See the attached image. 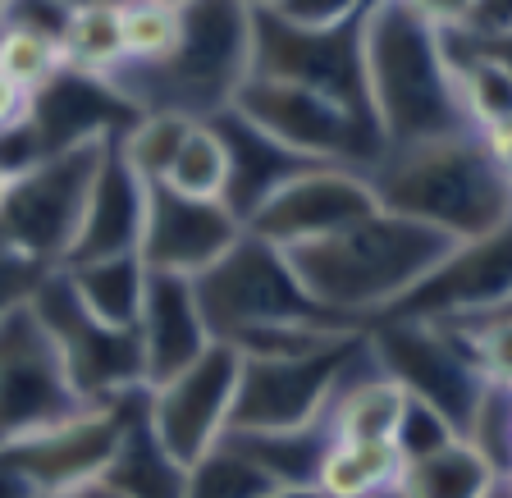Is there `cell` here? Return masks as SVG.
I'll return each instance as SVG.
<instances>
[{"instance_id": "47", "label": "cell", "mask_w": 512, "mask_h": 498, "mask_svg": "<svg viewBox=\"0 0 512 498\" xmlns=\"http://www.w3.org/2000/svg\"><path fill=\"white\" fill-rule=\"evenodd\" d=\"M375 498H394V489H389V494H375Z\"/></svg>"}, {"instance_id": "46", "label": "cell", "mask_w": 512, "mask_h": 498, "mask_svg": "<svg viewBox=\"0 0 512 498\" xmlns=\"http://www.w3.org/2000/svg\"><path fill=\"white\" fill-rule=\"evenodd\" d=\"M165 5H188V0H165Z\"/></svg>"}, {"instance_id": "16", "label": "cell", "mask_w": 512, "mask_h": 498, "mask_svg": "<svg viewBox=\"0 0 512 498\" xmlns=\"http://www.w3.org/2000/svg\"><path fill=\"white\" fill-rule=\"evenodd\" d=\"M238 234H243V224L234 220V211L224 202L183 197V192H170V188H160V183H151L138 256L147 270L197 279L206 265H215L238 243Z\"/></svg>"}, {"instance_id": "23", "label": "cell", "mask_w": 512, "mask_h": 498, "mask_svg": "<svg viewBox=\"0 0 512 498\" xmlns=\"http://www.w3.org/2000/svg\"><path fill=\"white\" fill-rule=\"evenodd\" d=\"M499 485H508V476H499L467 439H448L398 467L394 498H490Z\"/></svg>"}, {"instance_id": "2", "label": "cell", "mask_w": 512, "mask_h": 498, "mask_svg": "<svg viewBox=\"0 0 512 498\" xmlns=\"http://www.w3.org/2000/svg\"><path fill=\"white\" fill-rule=\"evenodd\" d=\"M453 247L458 243L439 229L375 206L362 220L343 224L316 243L288 247L284 256L316 307L348 325H366L394 311Z\"/></svg>"}, {"instance_id": "20", "label": "cell", "mask_w": 512, "mask_h": 498, "mask_svg": "<svg viewBox=\"0 0 512 498\" xmlns=\"http://www.w3.org/2000/svg\"><path fill=\"white\" fill-rule=\"evenodd\" d=\"M147 188L151 183L124 160L119 142H110L101 165H96L92 192H87V206H83V224H78V238L69 247V256H64V265L92 261V256L138 252L142 220H147Z\"/></svg>"}, {"instance_id": "44", "label": "cell", "mask_w": 512, "mask_h": 498, "mask_svg": "<svg viewBox=\"0 0 512 498\" xmlns=\"http://www.w3.org/2000/svg\"><path fill=\"white\" fill-rule=\"evenodd\" d=\"M490 498H508V485H499V489H494V494Z\"/></svg>"}, {"instance_id": "34", "label": "cell", "mask_w": 512, "mask_h": 498, "mask_svg": "<svg viewBox=\"0 0 512 498\" xmlns=\"http://www.w3.org/2000/svg\"><path fill=\"white\" fill-rule=\"evenodd\" d=\"M448 439H458V430L444 421L439 412H430L426 403H416V398H407L403 416H398V430H394V448L403 462H412V457H426L435 453V448H444Z\"/></svg>"}, {"instance_id": "28", "label": "cell", "mask_w": 512, "mask_h": 498, "mask_svg": "<svg viewBox=\"0 0 512 498\" xmlns=\"http://www.w3.org/2000/svg\"><path fill=\"white\" fill-rule=\"evenodd\" d=\"M224 174H229V156H224V142L215 133L211 119H192L183 142L174 147L170 165L160 174V188L183 192V197H206V202H220L224 197Z\"/></svg>"}, {"instance_id": "37", "label": "cell", "mask_w": 512, "mask_h": 498, "mask_svg": "<svg viewBox=\"0 0 512 498\" xmlns=\"http://www.w3.org/2000/svg\"><path fill=\"white\" fill-rule=\"evenodd\" d=\"M64 19H69V0H5L0 5V23L42 32V37H55V42L64 32Z\"/></svg>"}, {"instance_id": "12", "label": "cell", "mask_w": 512, "mask_h": 498, "mask_svg": "<svg viewBox=\"0 0 512 498\" xmlns=\"http://www.w3.org/2000/svg\"><path fill=\"white\" fill-rule=\"evenodd\" d=\"M78 407L87 403L69 384V371L32 302L0 316V448Z\"/></svg>"}, {"instance_id": "3", "label": "cell", "mask_w": 512, "mask_h": 498, "mask_svg": "<svg viewBox=\"0 0 512 498\" xmlns=\"http://www.w3.org/2000/svg\"><path fill=\"white\" fill-rule=\"evenodd\" d=\"M362 92L380 151L471 128L444 37L407 0H371L362 14Z\"/></svg>"}, {"instance_id": "22", "label": "cell", "mask_w": 512, "mask_h": 498, "mask_svg": "<svg viewBox=\"0 0 512 498\" xmlns=\"http://www.w3.org/2000/svg\"><path fill=\"white\" fill-rule=\"evenodd\" d=\"M211 124L224 142V156H229V174H224L220 202L234 211L238 224H243L247 215H252V206L261 202V197H270L284 179H293L298 170L316 165V160H302V156H293V151H284L275 138H266L261 128H252L243 115H234V110H220Z\"/></svg>"}, {"instance_id": "35", "label": "cell", "mask_w": 512, "mask_h": 498, "mask_svg": "<svg viewBox=\"0 0 512 498\" xmlns=\"http://www.w3.org/2000/svg\"><path fill=\"white\" fill-rule=\"evenodd\" d=\"M51 275V265L32 261L28 252L10 243V238H0V316H10V311L28 307L37 284Z\"/></svg>"}, {"instance_id": "18", "label": "cell", "mask_w": 512, "mask_h": 498, "mask_svg": "<svg viewBox=\"0 0 512 498\" xmlns=\"http://www.w3.org/2000/svg\"><path fill=\"white\" fill-rule=\"evenodd\" d=\"M138 348H142V375L147 389L160 380H170L174 371H183L188 361H197L211 348V329H206L197 288L183 275H165V270H147L142 284V307H138Z\"/></svg>"}, {"instance_id": "10", "label": "cell", "mask_w": 512, "mask_h": 498, "mask_svg": "<svg viewBox=\"0 0 512 498\" xmlns=\"http://www.w3.org/2000/svg\"><path fill=\"white\" fill-rule=\"evenodd\" d=\"M32 311L46 325L55 352H60L69 384L87 407H106L119 393L147 389L142 375V348H138V329L128 325H106L74 297V288L64 284L60 270L37 284L32 293Z\"/></svg>"}, {"instance_id": "4", "label": "cell", "mask_w": 512, "mask_h": 498, "mask_svg": "<svg viewBox=\"0 0 512 498\" xmlns=\"http://www.w3.org/2000/svg\"><path fill=\"white\" fill-rule=\"evenodd\" d=\"M192 288H197L211 339L238 348L243 357L307 352L339 334L366 329L316 307L293 275L288 256L252 234H238V243L215 265H206L192 279Z\"/></svg>"}, {"instance_id": "17", "label": "cell", "mask_w": 512, "mask_h": 498, "mask_svg": "<svg viewBox=\"0 0 512 498\" xmlns=\"http://www.w3.org/2000/svg\"><path fill=\"white\" fill-rule=\"evenodd\" d=\"M133 119H138V110L128 106L106 78L69 69V64L51 83L37 87L28 101V128L37 147H42V156L87 138H119Z\"/></svg>"}, {"instance_id": "39", "label": "cell", "mask_w": 512, "mask_h": 498, "mask_svg": "<svg viewBox=\"0 0 512 498\" xmlns=\"http://www.w3.org/2000/svg\"><path fill=\"white\" fill-rule=\"evenodd\" d=\"M0 498H37V489H32L14 467H5V462H0Z\"/></svg>"}, {"instance_id": "38", "label": "cell", "mask_w": 512, "mask_h": 498, "mask_svg": "<svg viewBox=\"0 0 512 498\" xmlns=\"http://www.w3.org/2000/svg\"><path fill=\"white\" fill-rule=\"evenodd\" d=\"M28 101H32V92H23L10 74H0V133L28 119Z\"/></svg>"}, {"instance_id": "15", "label": "cell", "mask_w": 512, "mask_h": 498, "mask_svg": "<svg viewBox=\"0 0 512 498\" xmlns=\"http://www.w3.org/2000/svg\"><path fill=\"white\" fill-rule=\"evenodd\" d=\"M115 439H119L115 403L78 407V412H69V416H60V421L5 444L0 448V462L19 471V476L37 489V498H51V494H69V489L96 485L110 462V453H115Z\"/></svg>"}, {"instance_id": "8", "label": "cell", "mask_w": 512, "mask_h": 498, "mask_svg": "<svg viewBox=\"0 0 512 498\" xmlns=\"http://www.w3.org/2000/svg\"><path fill=\"white\" fill-rule=\"evenodd\" d=\"M366 329H352L339 339L307 352H275V357H243L238 352V389L229 407V430H298L325 416L330 393L339 389ZM224 430V435H229Z\"/></svg>"}, {"instance_id": "42", "label": "cell", "mask_w": 512, "mask_h": 498, "mask_svg": "<svg viewBox=\"0 0 512 498\" xmlns=\"http://www.w3.org/2000/svg\"><path fill=\"white\" fill-rule=\"evenodd\" d=\"M238 5H247V10H270L275 0H238Z\"/></svg>"}, {"instance_id": "1", "label": "cell", "mask_w": 512, "mask_h": 498, "mask_svg": "<svg viewBox=\"0 0 512 498\" xmlns=\"http://www.w3.org/2000/svg\"><path fill=\"white\" fill-rule=\"evenodd\" d=\"M362 174L380 211L439 229L453 243H476L508 229V151L480 138L476 128L384 147Z\"/></svg>"}, {"instance_id": "21", "label": "cell", "mask_w": 512, "mask_h": 498, "mask_svg": "<svg viewBox=\"0 0 512 498\" xmlns=\"http://www.w3.org/2000/svg\"><path fill=\"white\" fill-rule=\"evenodd\" d=\"M115 412H119V439L106 471H101V485L119 498H183L188 467L160 444L156 425L147 416V389L119 393Z\"/></svg>"}, {"instance_id": "30", "label": "cell", "mask_w": 512, "mask_h": 498, "mask_svg": "<svg viewBox=\"0 0 512 498\" xmlns=\"http://www.w3.org/2000/svg\"><path fill=\"white\" fill-rule=\"evenodd\" d=\"M119 32H124L128 64H156L174 55L183 37V5L165 0H119Z\"/></svg>"}, {"instance_id": "43", "label": "cell", "mask_w": 512, "mask_h": 498, "mask_svg": "<svg viewBox=\"0 0 512 498\" xmlns=\"http://www.w3.org/2000/svg\"><path fill=\"white\" fill-rule=\"evenodd\" d=\"M5 188H10V170L0 165V197H5Z\"/></svg>"}, {"instance_id": "45", "label": "cell", "mask_w": 512, "mask_h": 498, "mask_svg": "<svg viewBox=\"0 0 512 498\" xmlns=\"http://www.w3.org/2000/svg\"><path fill=\"white\" fill-rule=\"evenodd\" d=\"M69 5H92V0H69Z\"/></svg>"}, {"instance_id": "5", "label": "cell", "mask_w": 512, "mask_h": 498, "mask_svg": "<svg viewBox=\"0 0 512 498\" xmlns=\"http://www.w3.org/2000/svg\"><path fill=\"white\" fill-rule=\"evenodd\" d=\"M252 74V10L238 0H188L174 55L156 64L119 60L106 83L138 115L215 119L229 110L238 83Z\"/></svg>"}, {"instance_id": "13", "label": "cell", "mask_w": 512, "mask_h": 498, "mask_svg": "<svg viewBox=\"0 0 512 498\" xmlns=\"http://www.w3.org/2000/svg\"><path fill=\"white\" fill-rule=\"evenodd\" d=\"M371 211L375 192L362 170H352V165H307V170L284 179L270 197H261L252 206V215L243 220V234L288 252V247L316 243V238L334 234V229L362 220Z\"/></svg>"}, {"instance_id": "6", "label": "cell", "mask_w": 512, "mask_h": 498, "mask_svg": "<svg viewBox=\"0 0 512 498\" xmlns=\"http://www.w3.org/2000/svg\"><path fill=\"white\" fill-rule=\"evenodd\" d=\"M229 110L243 115L252 128H261L266 138H275L284 151L316 160V165L366 170L380 156V133H375L371 115L343 106L316 87L284 83V78L270 74H247Z\"/></svg>"}, {"instance_id": "7", "label": "cell", "mask_w": 512, "mask_h": 498, "mask_svg": "<svg viewBox=\"0 0 512 498\" xmlns=\"http://www.w3.org/2000/svg\"><path fill=\"white\" fill-rule=\"evenodd\" d=\"M115 138H87L74 147L46 151L19 174L0 197V238H10L32 261L60 270L83 224V206L92 192L96 165Z\"/></svg>"}, {"instance_id": "11", "label": "cell", "mask_w": 512, "mask_h": 498, "mask_svg": "<svg viewBox=\"0 0 512 498\" xmlns=\"http://www.w3.org/2000/svg\"><path fill=\"white\" fill-rule=\"evenodd\" d=\"M252 74L302 83L366 115L362 92V19L339 28H302L275 10H252Z\"/></svg>"}, {"instance_id": "19", "label": "cell", "mask_w": 512, "mask_h": 498, "mask_svg": "<svg viewBox=\"0 0 512 498\" xmlns=\"http://www.w3.org/2000/svg\"><path fill=\"white\" fill-rule=\"evenodd\" d=\"M490 302H508V229L476 243H458L398 302L394 316H453Z\"/></svg>"}, {"instance_id": "14", "label": "cell", "mask_w": 512, "mask_h": 498, "mask_svg": "<svg viewBox=\"0 0 512 498\" xmlns=\"http://www.w3.org/2000/svg\"><path fill=\"white\" fill-rule=\"evenodd\" d=\"M238 348L215 339L197 361H188L170 380L147 389V416L156 425L160 444L192 467L206 448H215L229 430V407L238 389Z\"/></svg>"}, {"instance_id": "31", "label": "cell", "mask_w": 512, "mask_h": 498, "mask_svg": "<svg viewBox=\"0 0 512 498\" xmlns=\"http://www.w3.org/2000/svg\"><path fill=\"white\" fill-rule=\"evenodd\" d=\"M188 124H192V119L156 110V115H138L115 142H119V151H124L128 165H133V170H138L147 183H156L160 174H165V165H170L174 147H179L183 133H188Z\"/></svg>"}, {"instance_id": "24", "label": "cell", "mask_w": 512, "mask_h": 498, "mask_svg": "<svg viewBox=\"0 0 512 498\" xmlns=\"http://www.w3.org/2000/svg\"><path fill=\"white\" fill-rule=\"evenodd\" d=\"M60 275L96 320L133 329L138 307H142V284H147V265H142L138 252L69 261V265H60Z\"/></svg>"}, {"instance_id": "48", "label": "cell", "mask_w": 512, "mask_h": 498, "mask_svg": "<svg viewBox=\"0 0 512 498\" xmlns=\"http://www.w3.org/2000/svg\"><path fill=\"white\" fill-rule=\"evenodd\" d=\"M0 5H5V0H0Z\"/></svg>"}, {"instance_id": "25", "label": "cell", "mask_w": 512, "mask_h": 498, "mask_svg": "<svg viewBox=\"0 0 512 498\" xmlns=\"http://www.w3.org/2000/svg\"><path fill=\"white\" fill-rule=\"evenodd\" d=\"M398 467L403 457L389 439H330L311 485L325 498H375L394 489Z\"/></svg>"}, {"instance_id": "32", "label": "cell", "mask_w": 512, "mask_h": 498, "mask_svg": "<svg viewBox=\"0 0 512 498\" xmlns=\"http://www.w3.org/2000/svg\"><path fill=\"white\" fill-rule=\"evenodd\" d=\"M60 69H64V51L55 37L0 23V74H10L23 92H37V87L51 83Z\"/></svg>"}, {"instance_id": "33", "label": "cell", "mask_w": 512, "mask_h": 498, "mask_svg": "<svg viewBox=\"0 0 512 498\" xmlns=\"http://www.w3.org/2000/svg\"><path fill=\"white\" fill-rule=\"evenodd\" d=\"M471 448L490 462L499 476H508L512 467V407H508V384H485L476 412H471L467 430H462Z\"/></svg>"}, {"instance_id": "29", "label": "cell", "mask_w": 512, "mask_h": 498, "mask_svg": "<svg viewBox=\"0 0 512 498\" xmlns=\"http://www.w3.org/2000/svg\"><path fill=\"white\" fill-rule=\"evenodd\" d=\"M270 485H275V480L256 467L243 448L220 439V444L206 448V453L188 467L183 498H261Z\"/></svg>"}, {"instance_id": "26", "label": "cell", "mask_w": 512, "mask_h": 498, "mask_svg": "<svg viewBox=\"0 0 512 498\" xmlns=\"http://www.w3.org/2000/svg\"><path fill=\"white\" fill-rule=\"evenodd\" d=\"M224 439L243 448L275 485H311L320 453L330 444V430L320 416V421L298 425V430H229Z\"/></svg>"}, {"instance_id": "36", "label": "cell", "mask_w": 512, "mask_h": 498, "mask_svg": "<svg viewBox=\"0 0 512 498\" xmlns=\"http://www.w3.org/2000/svg\"><path fill=\"white\" fill-rule=\"evenodd\" d=\"M270 10L288 23H302V28H339V23L362 19L371 10V0H275Z\"/></svg>"}, {"instance_id": "9", "label": "cell", "mask_w": 512, "mask_h": 498, "mask_svg": "<svg viewBox=\"0 0 512 498\" xmlns=\"http://www.w3.org/2000/svg\"><path fill=\"white\" fill-rule=\"evenodd\" d=\"M366 352L380 366V375H389L407 398L444 416L458 430V439L467 430L471 412H476L485 384H494L462 357V348L435 320L421 316H394L389 311V316L366 320Z\"/></svg>"}, {"instance_id": "27", "label": "cell", "mask_w": 512, "mask_h": 498, "mask_svg": "<svg viewBox=\"0 0 512 498\" xmlns=\"http://www.w3.org/2000/svg\"><path fill=\"white\" fill-rule=\"evenodd\" d=\"M60 51L69 69L106 78L124 60V32H119V0H92L69 5V19L60 32Z\"/></svg>"}, {"instance_id": "40", "label": "cell", "mask_w": 512, "mask_h": 498, "mask_svg": "<svg viewBox=\"0 0 512 498\" xmlns=\"http://www.w3.org/2000/svg\"><path fill=\"white\" fill-rule=\"evenodd\" d=\"M261 498H325L316 485H270Z\"/></svg>"}, {"instance_id": "41", "label": "cell", "mask_w": 512, "mask_h": 498, "mask_svg": "<svg viewBox=\"0 0 512 498\" xmlns=\"http://www.w3.org/2000/svg\"><path fill=\"white\" fill-rule=\"evenodd\" d=\"M51 498H119V494H110L101 480L96 485H83V489H69V494H51Z\"/></svg>"}]
</instances>
